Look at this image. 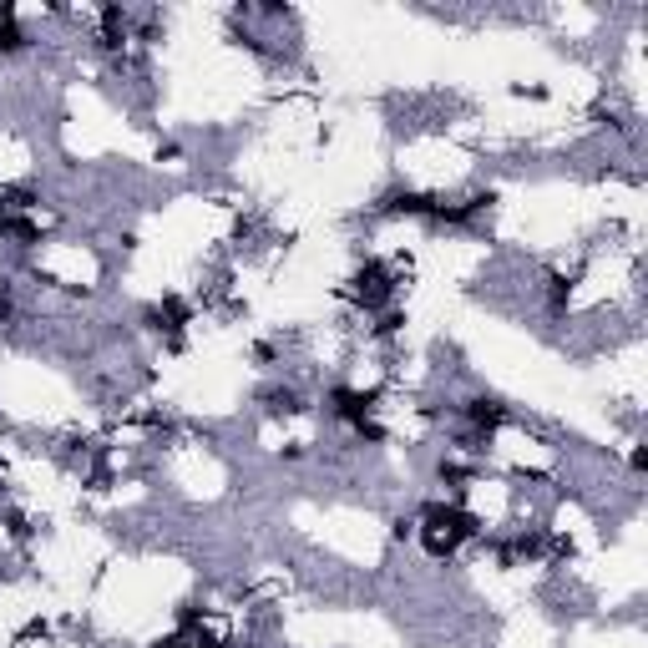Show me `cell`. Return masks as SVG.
Returning a JSON list of instances; mask_svg holds the SVG:
<instances>
[{
    "label": "cell",
    "instance_id": "cell-4",
    "mask_svg": "<svg viewBox=\"0 0 648 648\" xmlns=\"http://www.w3.org/2000/svg\"><path fill=\"white\" fill-rule=\"evenodd\" d=\"M21 46H26V31H21V26L11 21V11H6V16H0V51H21Z\"/></svg>",
    "mask_w": 648,
    "mask_h": 648
},
{
    "label": "cell",
    "instance_id": "cell-1",
    "mask_svg": "<svg viewBox=\"0 0 648 648\" xmlns=\"http://www.w3.org/2000/svg\"><path fill=\"white\" fill-rule=\"evenodd\" d=\"M466 537H476V517L471 512H461V507H431L426 512V547L436 557L456 552Z\"/></svg>",
    "mask_w": 648,
    "mask_h": 648
},
{
    "label": "cell",
    "instance_id": "cell-2",
    "mask_svg": "<svg viewBox=\"0 0 648 648\" xmlns=\"http://www.w3.org/2000/svg\"><path fill=\"white\" fill-rule=\"evenodd\" d=\"M355 294H360V304H365V309H375V304L390 294V279H385V269H380V264H365V269L355 274Z\"/></svg>",
    "mask_w": 648,
    "mask_h": 648
},
{
    "label": "cell",
    "instance_id": "cell-3",
    "mask_svg": "<svg viewBox=\"0 0 648 648\" xmlns=\"http://www.w3.org/2000/svg\"><path fill=\"white\" fill-rule=\"evenodd\" d=\"M466 416L481 426V431H497L502 421H507V411H502V400H471L466 405Z\"/></svg>",
    "mask_w": 648,
    "mask_h": 648
}]
</instances>
